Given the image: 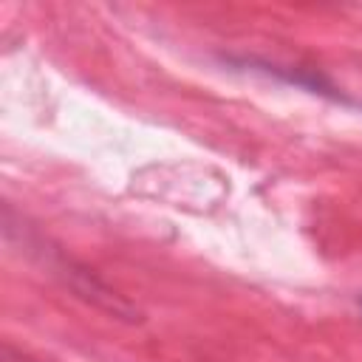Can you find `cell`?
Here are the masks:
<instances>
[{"instance_id": "obj_1", "label": "cell", "mask_w": 362, "mask_h": 362, "mask_svg": "<svg viewBox=\"0 0 362 362\" xmlns=\"http://www.w3.org/2000/svg\"><path fill=\"white\" fill-rule=\"evenodd\" d=\"M359 311H362V297H359Z\"/></svg>"}]
</instances>
